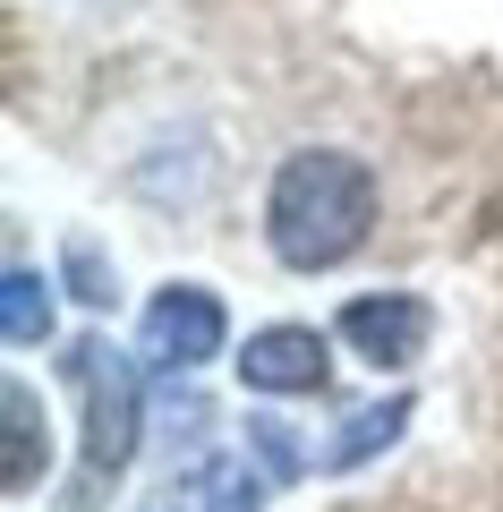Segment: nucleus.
I'll list each match as a JSON object with an SVG mask.
<instances>
[{
    "instance_id": "6e6552de",
    "label": "nucleus",
    "mask_w": 503,
    "mask_h": 512,
    "mask_svg": "<svg viewBox=\"0 0 503 512\" xmlns=\"http://www.w3.org/2000/svg\"><path fill=\"white\" fill-rule=\"evenodd\" d=\"M35 393L26 384H9V487H35Z\"/></svg>"
},
{
    "instance_id": "f257e3e1",
    "label": "nucleus",
    "mask_w": 503,
    "mask_h": 512,
    "mask_svg": "<svg viewBox=\"0 0 503 512\" xmlns=\"http://www.w3.org/2000/svg\"><path fill=\"white\" fill-rule=\"evenodd\" d=\"M376 231V180H367L359 154H333V146H307L273 171V197H265V239L290 274H324L342 256L367 248Z\"/></svg>"
},
{
    "instance_id": "7ed1b4c3",
    "label": "nucleus",
    "mask_w": 503,
    "mask_h": 512,
    "mask_svg": "<svg viewBox=\"0 0 503 512\" xmlns=\"http://www.w3.org/2000/svg\"><path fill=\"white\" fill-rule=\"evenodd\" d=\"M222 299L205 291V282H171V291H154V308H145V350H154V367H205L222 350Z\"/></svg>"
},
{
    "instance_id": "f03ea898",
    "label": "nucleus",
    "mask_w": 503,
    "mask_h": 512,
    "mask_svg": "<svg viewBox=\"0 0 503 512\" xmlns=\"http://www.w3.org/2000/svg\"><path fill=\"white\" fill-rule=\"evenodd\" d=\"M69 384L86 393V487H103V478L128 470V453H137V367L120 359L111 342H77L69 350Z\"/></svg>"
},
{
    "instance_id": "9d476101",
    "label": "nucleus",
    "mask_w": 503,
    "mask_h": 512,
    "mask_svg": "<svg viewBox=\"0 0 503 512\" xmlns=\"http://www.w3.org/2000/svg\"><path fill=\"white\" fill-rule=\"evenodd\" d=\"M205 512H256V478L214 470V495H205Z\"/></svg>"
},
{
    "instance_id": "20e7f679",
    "label": "nucleus",
    "mask_w": 503,
    "mask_h": 512,
    "mask_svg": "<svg viewBox=\"0 0 503 512\" xmlns=\"http://www.w3.org/2000/svg\"><path fill=\"white\" fill-rule=\"evenodd\" d=\"M435 333V308L418 291H384V299H350L342 308V342L359 350L367 367H410Z\"/></svg>"
},
{
    "instance_id": "1a4fd4ad",
    "label": "nucleus",
    "mask_w": 503,
    "mask_h": 512,
    "mask_svg": "<svg viewBox=\"0 0 503 512\" xmlns=\"http://www.w3.org/2000/svg\"><path fill=\"white\" fill-rule=\"evenodd\" d=\"M69 282H77V299H94V308H111V274H103V256H94L86 239H69Z\"/></svg>"
},
{
    "instance_id": "0eeeda50",
    "label": "nucleus",
    "mask_w": 503,
    "mask_h": 512,
    "mask_svg": "<svg viewBox=\"0 0 503 512\" xmlns=\"http://www.w3.org/2000/svg\"><path fill=\"white\" fill-rule=\"evenodd\" d=\"M401 419H410V402L359 410V419H350V436L333 444V453H324V461H333V470H350V461H367V453H376V444H393V436H401Z\"/></svg>"
},
{
    "instance_id": "39448f33",
    "label": "nucleus",
    "mask_w": 503,
    "mask_h": 512,
    "mask_svg": "<svg viewBox=\"0 0 503 512\" xmlns=\"http://www.w3.org/2000/svg\"><path fill=\"white\" fill-rule=\"evenodd\" d=\"M239 384L248 393H316L324 384V333L316 325H265L239 350Z\"/></svg>"
},
{
    "instance_id": "423d86ee",
    "label": "nucleus",
    "mask_w": 503,
    "mask_h": 512,
    "mask_svg": "<svg viewBox=\"0 0 503 512\" xmlns=\"http://www.w3.org/2000/svg\"><path fill=\"white\" fill-rule=\"evenodd\" d=\"M0 333H9L18 350L52 333V291H43V274H26V265H9V282H0Z\"/></svg>"
}]
</instances>
